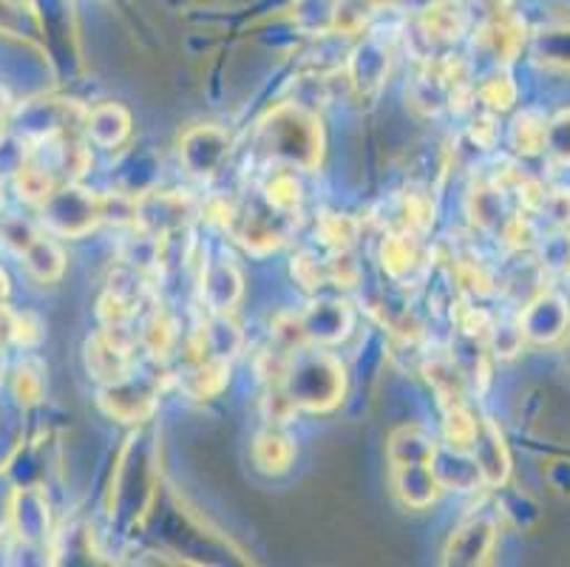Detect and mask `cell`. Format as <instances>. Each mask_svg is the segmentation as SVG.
I'll return each instance as SVG.
<instances>
[{
	"label": "cell",
	"mask_w": 570,
	"mask_h": 567,
	"mask_svg": "<svg viewBox=\"0 0 570 567\" xmlns=\"http://www.w3.org/2000/svg\"><path fill=\"white\" fill-rule=\"evenodd\" d=\"M262 143L267 156L298 168H313L321 156V128L307 111L284 106L264 119Z\"/></svg>",
	"instance_id": "obj_1"
},
{
	"label": "cell",
	"mask_w": 570,
	"mask_h": 567,
	"mask_svg": "<svg viewBox=\"0 0 570 567\" xmlns=\"http://www.w3.org/2000/svg\"><path fill=\"white\" fill-rule=\"evenodd\" d=\"M318 372V355L304 358L293 366L287 378V398L293 400V405H304V409H326L338 400L341 392V369L338 363L326 361V366L321 369V378H315Z\"/></svg>",
	"instance_id": "obj_2"
},
{
	"label": "cell",
	"mask_w": 570,
	"mask_h": 567,
	"mask_svg": "<svg viewBox=\"0 0 570 567\" xmlns=\"http://www.w3.org/2000/svg\"><path fill=\"white\" fill-rule=\"evenodd\" d=\"M46 218L57 233L63 236H80V233L91 231L102 218L100 213V199L86 190H60V194H51L46 199Z\"/></svg>",
	"instance_id": "obj_3"
},
{
	"label": "cell",
	"mask_w": 570,
	"mask_h": 567,
	"mask_svg": "<svg viewBox=\"0 0 570 567\" xmlns=\"http://www.w3.org/2000/svg\"><path fill=\"white\" fill-rule=\"evenodd\" d=\"M570 321V310L564 299L553 293H542L525 306L520 315V330L522 335L531 338L537 343H553L564 335Z\"/></svg>",
	"instance_id": "obj_4"
},
{
	"label": "cell",
	"mask_w": 570,
	"mask_h": 567,
	"mask_svg": "<svg viewBox=\"0 0 570 567\" xmlns=\"http://www.w3.org/2000/svg\"><path fill=\"white\" fill-rule=\"evenodd\" d=\"M494 522L485 517H471L469 522L454 530L445 548V561L449 565H480L489 559L494 548Z\"/></svg>",
	"instance_id": "obj_5"
},
{
	"label": "cell",
	"mask_w": 570,
	"mask_h": 567,
	"mask_svg": "<svg viewBox=\"0 0 570 567\" xmlns=\"http://www.w3.org/2000/svg\"><path fill=\"white\" fill-rule=\"evenodd\" d=\"M227 154L225 134L216 128H196L185 137L183 143V159L196 176H210Z\"/></svg>",
	"instance_id": "obj_6"
},
{
	"label": "cell",
	"mask_w": 570,
	"mask_h": 567,
	"mask_svg": "<svg viewBox=\"0 0 570 567\" xmlns=\"http://www.w3.org/2000/svg\"><path fill=\"white\" fill-rule=\"evenodd\" d=\"M471 449H474V462H476V468H480V477H483L485 482H491V486H500V482H505L508 471H511V460H508V451H505V446H502V437L494 426L491 423L480 426V429H476L474 443H471Z\"/></svg>",
	"instance_id": "obj_7"
},
{
	"label": "cell",
	"mask_w": 570,
	"mask_h": 567,
	"mask_svg": "<svg viewBox=\"0 0 570 567\" xmlns=\"http://www.w3.org/2000/svg\"><path fill=\"white\" fill-rule=\"evenodd\" d=\"M395 486L403 502L412 508L432 506L440 493L438 475H434L432 462H417V466H397L395 468Z\"/></svg>",
	"instance_id": "obj_8"
},
{
	"label": "cell",
	"mask_w": 570,
	"mask_h": 567,
	"mask_svg": "<svg viewBox=\"0 0 570 567\" xmlns=\"http://www.w3.org/2000/svg\"><path fill=\"white\" fill-rule=\"evenodd\" d=\"M102 405H106V412L111 414V418L131 423V420H139L151 412L154 394L148 392V389L131 383L128 378H122V381L111 383V387L102 392Z\"/></svg>",
	"instance_id": "obj_9"
},
{
	"label": "cell",
	"mask_w": 570,
	"mask_h": 567,
	"mask_svg": "<svg viewBox=\"0 0 570 567\" xmlns=\"http://www.w3.org/2000/svg\"><path fill=\"white\" fill-rule=\"evenodd\" d=\"M434 454H438V443L420 426H403L389 440V460H392V468L432 462Z\"/></svg>",
	"instance_id": "obj_10"
},
{
	"label": "cell",
	"mask_w": 570,
	"mask_h": 567,
	"mask_svg": "<svg viewBox=\"0 0 570 567\" xmlns=\"http://www.w3.org/2000/svg\"><path fill=\"white\" fill-rule=\"evenodd\" d=\"M465 29V12L454 0H440L423 14V31L434 43H454Z\"/></svg>",
	"instance_id": "obj_11"
},
{
	"label": "cell",
	"mask_w": 570,
	"mask_h": 567,
	"mask_svg": "<svg viewBox=\"0 0 570 567\" xmlns=\"http://www.w3.org/2000/svg\"><path fill=\"white\" fill-rule=\"evenodd\" d=\"M485 43L494 51L497 60H514L517 51L525 43V23L514 14H497L494 23L483 31Z\"/></svg>",
	"instance_id": "obj_12"
},
{
	"label": "cell",
	"mask_w": 570,
	"mask_h": 567,
	"mask_svg": "<svg viewBox=\"0 0 570 567\" xmlns=\"http://www.w3.org/2000/svg\"><path fill=\"white\" fill-rule=\"evenodd\" d=\"M346 326H350V315L341 310V304H318L302 321V332L315 341H338L344 338Z\"/></svg>",
	"instance_id": "obj_13"
},
{
	"label": "cell",
	"mask_w": 570,
	"mask_h": 567,
	"mask_svg": "<svg viewBox=\"0 0 570 567\" xmlns=\"http://www.w3.org/2000/svg\"><path fill=\"white\" fill-rule=\"evenodd\" d=\"M128 128H131V119L119 106H100L88 117V134L97 145H106V148L122 143L128 137Z\"/></svg>",
	"instance_id": "obj_14"
},
{
	"label": "cell",
	"mask_w": 570,
	"mask_h": 567,
	"mask_svg": "<svg viewBox=\"0 0 570 567\" xmlns=\"http://www.w3.org/2000/svg\"><path fill=\"white\" fill-rule=\"evenodd\" d=\"M546 137H548L546 114H539V111L517 114L514 125H511V145H514L520 154L533 156L539 154V150H546Z\"/></svg>",
	"instance_id": "obj_15"
},
{
	"label": "cell",
	"mask_w": 570,
	"mask_h": 567,
	"mask_svg": "<svg viewBox=\"0 0 570 567\" xmlns=\"http://www.w3.org/2000/svg\"><path fill=\"white\" fill-rule=\"evenodd\" d=\"M293 443H289L284 434H278V431H267V434L258 437L256 446H253V460H256L258 468L269 471V475L284 471V468L293 462Z\"/></svg>",
	"instance_id": "obj_16"
},
{
	"label": "cell",
	"mask_w": 570,
	"mask_h": 567,
	"mask_svg": "<svg viewBox=\"0 0 570 567\" xmlns=\"http://www.w3.org/2000/svg\"><path fill=\"white\" fill-rule=\"evenodd\" d=\"M26 267L32 270L35 278L40 281H55L63 273V253L55 242H46V238H35L29 244V250L23 253Z\"/></svg>",
	"instance_id": "obj_17"
},
{
	"label": "cell",
	"mask_w": 570,
	"mask_h": 567,
	"mask_svg": "<svg viewBox=\"0 0 570 567\" xmlns=\"http://www.w3.org/2000/svg\"><path fill=\"white\" fill-rule=\"evenodd\" d=\"M381 258H383V267H386V273L395 275V278H401V275H406L409 270L414 267V262H417V244H414V238L409 236V233L389 236L386 242H383Z\"/></svg>",
	"instance_id": "obj_18"
},
{
	"label": "cell",
	"mask_w": 570,
	"mask_h": 567,
	"mask_svg": "<svg viewBox=\"0 0 570 567\" xmlns=\"http://www.w3.org/2000/svg\"><path fill=\"white\" fill-rule=\"evenodd\" d=\"M476 429H480V426H476L474 414H471L463 403L445 405V440H449L452 449H469V446L474 443Z\"/></svg>",
	"instance_id": "obj_19"
},
{
	"label": "cell",
	"mask_w": 570,
	"mask_h": 567,
	"mask_svg": "<svg viewBox=\"0 0 570 567\" xmlns=\"http://www.w3.org/2000/svg\"><path fill=\"white\" fill-rule=\"evenodd\" d=\"M227 374H230V369H227V363L222 361V358L199 363V366L194 369V374H190L188 392L196 394V398H214V394H219L222 389H225Z\"/></svg>",
	"instance_id": "obj_20"
},
{
	"label": "cell",
	"mask_w": 570,
	"mask_h": 567,
	"mask_svg": "<svg viewBox=\"0 0 570 567\" xmlns=\"http://www.w3.org/2000/svg\"><path fill=\"white\" fill-rule=\"evenodd\" d=\"M264 199H267V205L273 211L293 213L298 207V202H302V187H298L295 176L276 174L264 185Z\"/></svg>",
	"instance_id": "obj_21"
},
{
	"label": "cell",
	"mask_w": 570,
	"mask_h": 567,
	"mask_svg": "<svg viewBox=\"0 0 570 567\" xmlns=\"http://www.w3.org/2000/svg\"><path fill=\"white\" fill-rule=\"evenodd\" d=\"M480 100L491 108V111H505V108L514 106L517 100V86L511 82V77L505 71H497L494 77L483 82L480 88Z\"/></svg>",
	"instance_id": "obj_22"
},
{
	"label": "cell",
	"mask_w": 570,
	"mask_h": 567,
	"mask_svg": "<svg viewBox=\"0 0 570 567\" xmlns=\"http://www.w3.org/2000/svg\"><path fill=\"white\" fill-rule=\"evenodd\" d=\"M546 148L551 150V156L557 163L570 165V111L557 114V117L548 123Z\"/></svg>",
	"instance_id": "obj_23"
},
{
	"label": "cell",
	"mask_w": 570,
	"mask_h": 567,
	"mask_svg": "<svg viewBox=\"0 0 570 567\" xmlns=\"http://www.w3.org/2000/svg\"><path fill=\"white\" fill-rule=\"evenodd\" d=\"M18 187L20 196H26L29 202H46L51 196V176L38 165H26L20 168Z\"/></svg>",
	"instance_id": "obj_24"
},
{
	"label": "cell",
	"mask_w": 570,
	"mask_h": 567,
	"mask_svg": "<svg viewBox=\"0 0 570 567\" xmlns=\"http://www.w3.org/2000/svg\"><path fill=\"white\" fill-rule=\"evenodd\" d=\"M321 236H324V242L330 247L346 250L352 244V238H355V222L346 216H326L321 222Z\"/></svg>",
	"instance_id": "obj_25"
},
{
	"label": "cell",
	"mask_w": 570,
	"mask_h": 567,
	"mask_svg": "<svg viewBox=\"0 0 570 567\" xmlns=\"http://www.w3.org/2000/svg\"><path fill=\"white\" fill-rule=\"evenodd\" d=\"M293 275H295V281H298V284H302L304 290H315V287H321V284H324V278H326V275H330V270L321 267V264L315 262V258L309 256V253H302V256L295 258Z\"/></svg>",
	"instance_id": "obj_26"
},
{
	"label": "cell",
	"mask_w": 570,
	"mask_h": 567,
	"mask_svg": "<svg viewBox=\"0 0 570 567\" xmlns=\"http://www.w3.org/2000/svg\"><path fill=\"white\" fill-rule=\"evenodd\" d=\"M522 330H520V324L517 326H508V324H502V326H494V330H491V346H494V355H500V358H514L517 352H520V346H522Z\"/></svg>",
	"instance_id": "obj_27"
},
{
	"label": "cell",
	"mask_w": 570,
	"mask_h": 567,
	"mask_svg": "<svg viewBox=\"0 0 570 567\" xmlns=\"http://www.w3.org/2000/svg\"><path fill=\"white\" fill-rule=\"evenodd\" d=\"M170 341H174V324H170L168 319H163V315H157V319L148 324V330H145V343L151 346L154 355H165Z\"/></svg>",
	"instance_id": "obj_28"
},
{
	"label": "cell",
	"mask_w": 570,
	"mask_h": 567,
	"mask_svg": "<svg viewBox=\"0 0 570 567\" xmlns=\"http://www.w3.org/2000/svg\"><path fill=\"white\" fill-rule=\"evenodd\" d=\"M432 205H429V199H423V196H409L406 199V227H412V231H426L429 225L434 222L432 216Z\"/></svg>",
	"instance_id": "obj_29"
},
{
	"label": "cell",
	"mask_w": 570,
	"mask_h": 567,
	"mask_svg": "<svg viewBox=\"0 0 570 567\" xmlns=\"http://www.w3.org/2000/svg\"><path fill=\"white\" fill-rule=\"evenodd\" d=\"M471 137H474L476 145H483V148H491L500 137V128H497V119L491 114H483V117H476L471 123Z\"/></svg>",
	"instance_id": "obj_30"
},
{
	"label": "cell",
	"mask_w": 570,
	"mask_h": 567,
	"mask_svg": "<svg viewBox=\"0 0 570 567\" xmlns=\"http://www.w3.org/2000/svg\"><path fill=\"white\" fill-rule=\"evenodd\" d=\"M18 394L26 400H38L40 394V378L32 372V366L18 369Z\"/></svg>",
	"instance_id": "obj_31"
},
{
	"label": "cell",
	"mask_w": 570,
	"mask_h": 567,
	"mask_svg": "<svg viewBox=\"0 0 570 567\" xmlns=\"http://www.w3.org/2000/svg\"><path fill=\"white\" fill-rule=\"evenodd\" d=\"M460 326H463V332H465V335H471V338L483 335L485 330H491V324H489V315H485L483 310H474V306H471V310L465 312V319L460 321Z\"/></svg>",
	"instance_id": "obj_32"
},
{
	"label": "cell",
	"mask_w": 570,
	"mask_h": 567,
	"mask_svg": "<svg viewBox=\"0 0 570 567\" xmlns=\"http://www.w3.org/2000/svg\"><path fill=\"white\" fill-rule=\"evenodd\" d=\"M480 7L489 9L491 14H505V9L511 7V0H476Z\"/></svg>",
	"instance_id": "obj_33"
},
{
	"label": "cell",
	"mask_w": 570,
	"mask_h": 567,
	"mask_svg": "<svg viewBox=\"0 0 570 567\" xmlns=\"http://www.w3.org/2000/svg\"><path fill=\"white\" fill-rule=\"evenodd\" d=\"M7 295V278H3V273H0V299Z\"/></svg>",
	"instance_id": "obj_34"
},
{
	"label": "cell",
	"mask_w": 570,
	"mask_h": 567,
	"mask_svg": "<svg viewBox=\"0 0 570 567\" xmlns=\"http://www.w3.org/2000/svg\"><path fill=\"white\" fill-rule=\"evenodd\" d=\"M0 366H3V358H0Z\"/></svg>",
	"instance_id": "obj_35"
}]
</instances>
